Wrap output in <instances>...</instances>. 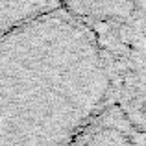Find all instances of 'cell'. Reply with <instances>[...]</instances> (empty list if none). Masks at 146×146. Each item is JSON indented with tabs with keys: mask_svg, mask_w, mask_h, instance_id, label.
<instances>
[{
	"mask_svg": "<svg viewBox=\"0 0 146 146\" xmlns=\"http://www.w3.org/2000/svg\"><path fill=\"white\" fill-rule=\"evenodd\" d=\"M117 98L106 46L63 7L0 37V146H67Z\"/></svg>",
	"mask_w": 146,
	"mask_h": 146,
	"instance_id": "cell-1",
	"label": "cell"
},
{
	"mask_svg": "<svg viewBox=\"0 0 146 146\" xmlns=\"http://www.w3.org/2000/svg\"><path fill=\"white\" fill-rule=\"evenodd\" d=\"M67 146H146V128L139 115L117 98Z\"/></svg>",
	"mask_w": 146,
	"mask_h": 146,
	"instance_id": "cell-2",
	"label": "cell"
},
{
	"mask_svg": "<svg viewBox=\"0 0 146 146\" xmlns=\"http://www.w3.org/2000/svg\"><path fill=\"white\" fill-rule=\"evenodd\" d=\"M65 11L85 22L100 37L109 41L129 33L139 17L141 0H59Z\"/></svg>",
	"mask_w": 146,
	"mask_h": 146,
	"instance_id": "cell-3",
	"label": "cell"
},
{
	"mask_svg": "<svg viewBox=\"0 0 146 146\" xmlns=\"http://www.w3.org/2000/svg\"><path fill=\"white\" fill-rule=\"evenodd\" d=\"M59 7V0H0V37Z\"/></svg>",
	"mask_w": 146,
	"mask_h": 146,
	"instance_id": "cell-4",
	"label": "cell"
}]
</instances>
